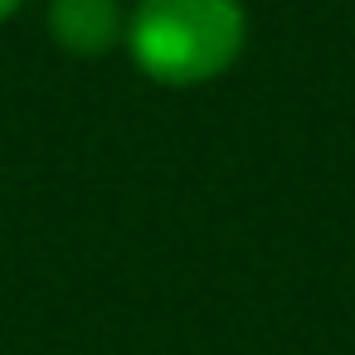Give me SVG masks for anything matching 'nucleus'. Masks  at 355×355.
Returning <instances> with one entry per match:
<instances>
[{
	"mask_svg": "<svg viewBox=\"0 0 355 355\" xmlns=\"http://www.w3.org/2000/svg\"><path fill=\"white\" fill-rule=\"evenodd\" d=\"M25 10V0H0V25H6V20H15Z\"/></svg>",
	"mask_w": 355,
	"mask_h": 355,
	"instance_id": "obj_3",
	"label": "nucleus"
},
{
	"mask_svg": "<svg viewBox=\"0 0 355 355\" xmlns=\"http://www.w3.org/2000/svg\"><path fill=\"white\" fill-rule=\"evenodd\" d=\"M44 25L64 54L103 59L127 40V6L122 0H49Z\"/></svg>",
	"mask_w": 355,
	"mask_h": 355,
	"instance_id": "obj_2",
	"label": "nucleus"
},
{
	"mask_svg": "<svg viewBox=\"0 0 355 355\" xmlns=\"http://www.w3.org/2000/svg\"><path fill=\"white\" fill-rule=\"evenodd\" d=\"M122 44L151 83L200 88L239 64L248 44V10L243 0H137Z\"/></svg>",
	"mask_w": 355,
	"mask_h": 355,
	"instance_id": "obj_1",
	"label": "nucleus"
}]
</instances>
